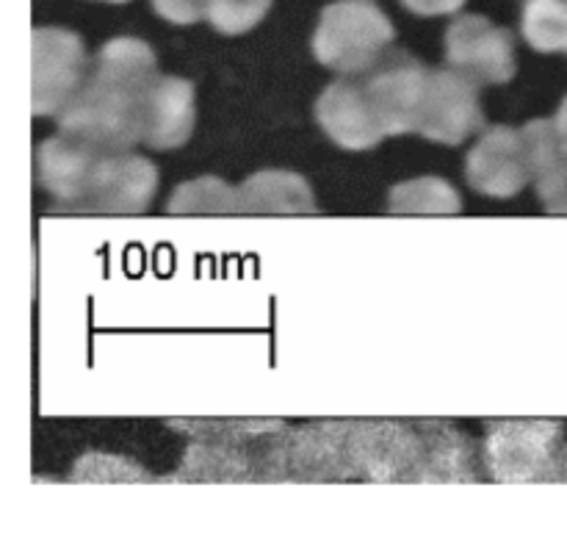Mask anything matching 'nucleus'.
Wrapping results in <instances>:
<instances>
[{
	"instance_id": "nucleus-4",
	"label": "nucleus",
	"mask_w": 567,
	"mask_h": 540,
	"mask_svg": "<svg viewBox=\"0 0 567 540\" xmlns=\"http://www.w3.org/2000/svg\"><path fill=\"white\" fill-rule=\"evenodd\" d=\"M391 20L374 0H336L319 17L313 53L324 67L338 72H365L391 48Z\"/></svg>"
},
{
	"instance_id": "nucleus-15",
	"label": "nucleus",
	"mask_w": 567,
	"mask_h": 540,
	"mask_svg": "<svg viewBox=\"0 0 567 540\" xmlns=\"http://www.w3.org/2000/svg\"><path fill=\"white\" fill-rule=\"evenodd\" d=\"M197 122L194 83L186 78L161 75L144 103L142 144L153 150H175L192 139Z\"/></svg>"
},
{
	"instance_id": "nucleus-3",
	"label": "nucleus",
	"mask_w": 567,
	"mask_h": 540,
	"mask_svg": "<svg viewBox=\"0 0 567 540\" xmlns=\"http://www.w3.org/2000/svg\"><path fill=\"white\" fill-rule=\"evenodd\" d=\"M169 427L188 436V449L186 455H183V466L169 477V480H288L286 444L291 427H288L286 421H169Z\"/></svg>"
},
{
	"instance_id": "nucleus-26",
	"label": "nucleus",
	"mask_w": 567,
	"mask_h": 540,
	"mask_svg": "<svg viewBox=\"0 0 567 540\" xmlns=\"http://www.w3.org/2000/svg\"><path fill=\"white\" fill-rule=\"evenodd\" d=\"M554 125H557L559 139H563V147L567 150V98L563 100V105H559L557 116H554Z\"/></svg>"
},
{
	"instance_id": "nucleus-25",
	"label": "nucleus",
	"mask_w": 567,
	"mask_h": 540,
	"mask_svg": "<svg viewBox=\"0 0 567 540\" xmlns=\"http://www.w3.org/2000/svg\"><path fill=\"white\" fill-rule=\"evenodd\" d=\"M546 482H567V444H563V449L554 458L551 469H548Z\"/></svg>"
},
{
	"instance_id": "nucleus-1",
	"label": "nucleus",
	"mask_w": 567,
	"mask_h": 540,
	"mask_svg": "<svg viewBox=\"0 0 567 540\" xmlns=\"http://www.w3.org/2000/svg\"><path fill=\"white\" fill-rule=\"evenodd\" d=\"M474 441L449 421H349V480L476 482Z\"/></svg>"
},
{
	"instance_id": "nucleus-8",
	"label": "nucleus",
	"mask_w": 567,
	"mask_h": 540,
	"mask_svg": "<svg viewBox=\"0 0 567 540\" xmlns=\"http://www.w3.org/2000/svg\"><path fill=\"white\" fill-rule=\"evenodd\" d=\"M158 189L153 161L133 150H103L89 175L78 211L97 214H142Z\"/></svg>"
},
{
	"instance_id": "nucleus-27",
	"label": "nucleus",
	"mask_w": 567,
	"mask_h": 540,
	"mask_svg": "<svg viewBox=\"0 0 567 540\" xmlns=\"http://www.w3.org/2000/svg\"><path fill=\"white\" fill-rule=\"evenodd\" d=\"M105 3H127V0H105Z\"/></svg>"
},
{
	"instance_id": "nucleus-2",
	"label": "nucleus",
	"mask_w": 567,
	"mask_h": 540,
	"mask_svg": "<svg viewBox=\"0 0 567 540\" xmlns=\"http://www.w3.org/2000/svg\"><path fill=\"white\" fill-rule=\"evenodd\" d=\"M158 59L142 39H109L92 59L86 81L59 114V133L109 150L142 142L144 103L158 81Z\"/></svg>"
},
{
	"instance_id": "nucleus-9",
	"label": "nucleus",
	"mask_w": 567,
	"mask_h": 540,
	"mask_svg": "<svg viewBox=\"0 0 567 540\" xmlns=\"http://www.w3.org/2000/svg\"><path fill=\"white\" fill-rule=\"evenodd\" d=\"M468 183L487 197H515L537 177L535 155L524 128L493 125L465 159Z\"/></svg>"
},
{
	"instance_id": "nucleus-13",
	"label": "nucleus",
	"mask_w": 567,
	"mask_h": 540,
	"mask_svg": "<svg viewBox=\"0 0 567 540\" xmlns=\"http://www.w3.org/2000/svg\"><path fill=\"white\" fill-rule=\"evenodd\" d=\"M349 421H313L288 432L286 469L297 482H343L347 469Z\"/></svg>"
},
{
	"instance_id": "nucleus-21",
	"label": "nucleus",
	"mask_w": 567,
	"mask_h": 540,
	"mask_svg": "<svg viewBox=\"0 0 567 540\" xmlns=\"http://www.w3.org/2000/svg\"><path fill=\"white\" fill-rule=\"evenodd\" d=\"M72 480H100V482H131V480H153L142 466L127 458H114V455H83L78 460Z\"/></svg>"
},
{
	"instance_id": "nucleus-20",
	"label": "nucleus",
	"mask_w": 567,
	"mask_h": 540,
	"mask_svg": "<svg viewBox=\"0 0 567 540\" xmlns=\"http://www.w3.org/2000/svg\"><path fill=\"white\" fill-rule=\"evenodd\" d=\"M271 9V0H210L208 22L219 33L236 37L258 26Z\"/></svg>"
},
{
	"instance_id": "nucleus-18",
	"label": "nucleus",
	"mask_w": 567,
	"mask_h": 540,
	"mask_svg": "<svg viewBox=\"0 0 567 540\" xmlns=\"http://www.w3.org/2000/svg\"><path fill=\"white\" fill-rule=\"evenodd\" d=\"M520 31L540 53L567 50V0H526Z\"/></svg>"
},
{
	"instance_id": "nucleus-22",
	"label": "nucleus",
	"mask_w": 567,
	"mask_h": 540,
	"mask_svg": "<svg viewBox=\"0 0 567 540\" xmlns=\"http://www.w3.org/2000/svg\"><path fill=\"white\" fill-rule=\"evenodd\" d=\"M535 186L546 211H551V214H567V150L551 170L537 177Z\"/></svg>"
},
{
	"instance_id": "nucleus-14",
	"label": "nucleus",
	"mask_w": 567,
	"mask_h": 540,
	"mask_svg": "<svg viewBox=\"0 0 567 540\" xmlns=\"http://www.w3.org/2000/svg\"><path fill=\"white\" fill-rule=\"evenodd\" d=\"M103 150L109 147H100V144L59 133V136L48 139V142H42L37 147V155H33L37 183L42 189H48L66 208H78L89 175H92L94 161H97V155Z\"/></svg>"
},
{
	"instance_id": "nucleus-12",
	"label": "nucleus",
	"mask_w": 567,
	"mask_h": 540,
	"mask_svg": "<svg viewBox=\"0 0 567 540\" xmlns=\"http://www.w3.org/2000/svg\"><path fill=\"white\" fill-rule=\"evenodd\" d=\"M316 120L343 150H369L388 136L363 81H336L316 100Z\"/></svg>"
},
{
	"instance_id": "nucleus-10",
	"label": "nucleus",
	"mask_w": 567,
	"mask_h": 540,
	"mask_svg": "<svg viewBox=\"0 0 567 540\" xmlns=\"http://www.w3.org/2000/svg\"><path fill=\"white\" fill-rule=\"evenodd\" d=\"M446 61L452 70L487 86H502L515 78V39L482 14H463L446 31Z\"/></svg>"
},
{
	"instance_id": "nucleus-7",
	"label": "nucleus",
	"mask_w": 567,
	"mask_h": 540,
	"mask_svg": "<svg viewBox=\"0 0 567 540\" xmlns=\"http://www.w3.org/2000/svg\"><path fill=\"white\" fill-rule=\"evenodd\" d=\"M485 128L480 83L457 70H430L415 133L441 144H463Z\"/></svg>"
},
{
	"instance_id": "nucleus-23",
	"label": "nucleus",
	"mask_w": 567,
	"mask_h": 540,
	"mask_svg": "<svg viewBox=\"0 0 567 540\" xmlns=\"http://www.w3.org/2000/svg\"><path fill=\"white\" fill-rule=\"evenodd\" d=\"M155 14L164 17L166 22L175 26H192V22L208 20L210 0H150Z\"/></svg>"
},
{
	"instance_id": "nucleus-11",
	"label": "nucleus",
	"mask_w": 567,
	"mask_h": 540,
	"mask_svg": "<svg viewBox=\"0 0 567 540\" xmlns=\"http://www.w3.org/2000/svg\"><path fill=\"white\" fill-rule=\"evenodd\" d=\"M426 78L430 67L421 64L408 50H385V55L371 70H365L363 86L388 136L415 133Z\"/></svg>"
},
{
	"instance_id": "nucleus-6",
	"label": "nucleus",
	"mask_w": 567,
	"mask_h": 540,
	"mask_svg": "<svg viewBox=\"0 0 567 540\" xmlns=\"http://www.w3.org/2000/svg\"><path fill=\"white\" fill-rule=\"evenodd\" d=\"M89 61L83 39L64 28H33L31 33V111L61 114L86 81Z\"/></svg>"
},
{
	"instance_id": "nucleus-5",
	"label": "nucleus",
	"mask_w": 567,
	"mask_h": 540,
	"mask_svg": "<svg viewBox=\"0 0 567 540\" xmlns=\"http://www.w3.org/2000/svg\"><path fill=\"white\" fill-rule=\"evenodd\" d=\"M565 444L559 421H491L482 444V469L496 482H546Z\"/></svg>"
},
{
	"instance_id": "nucleus-16",
	"label": "nucleus",
	"mask_w": 567,
	"mask_h": 540,
	"mask_svg": "<svg viewBox=\"0 0 567 540\" xmlns=\"http://www.w3.org/2000/svg\"><path fill=\"white\" fill-rule=\"evenodd\" d=\"M313 189L288 170H260L238 186V214H313Z\"/></svg>"
},
{
	"instance_id": "nucleus-19",
	"label": "nucleus",
	"mask_w": 567,
	"mask_h": 540,
	"mask_svg": "<svg viewBox=\"0 0 567 540\" xmlns=\"http://www.w3.org/2000/svg\"><path fill=\"white\" fill-rule=\"evenodd\" d=\"M388 208L393 214H457L463 203L446 181L421 177V181L399 183L391 192Z\"/></svg>"
},
{
	"instance_id": "nucleus-17",
	"label": "nucleus",
	"mask_w": 567,
	"mask_h": 540,
	"mask_svg": "<svg viewBox=\"0 0 567 540\" xmlns=\"http://www.w3.org/2000/svg\"><path fill=\"white\" fill-rule=\"evenodd\" d=\"M166 211L169 214H238V186L210 175L188 181L172 192Z\"/></svg>"
},
{
	"instance_id": "nucleus-24",
	"label": "nucleus",
	"mask_w": 567,
	"mask_h": 540,
	"mask_svg": "<svg viewBox=\"0 0 567 540\" xmlns=\"http://www.w3.org/2000/svg\"><path fill=\"white\" fill-rule=\"evenodd\" d=\"M402 3L419 17H437L460 11L465 6V0H402Z\"/></svg>"
}]
</instances>
